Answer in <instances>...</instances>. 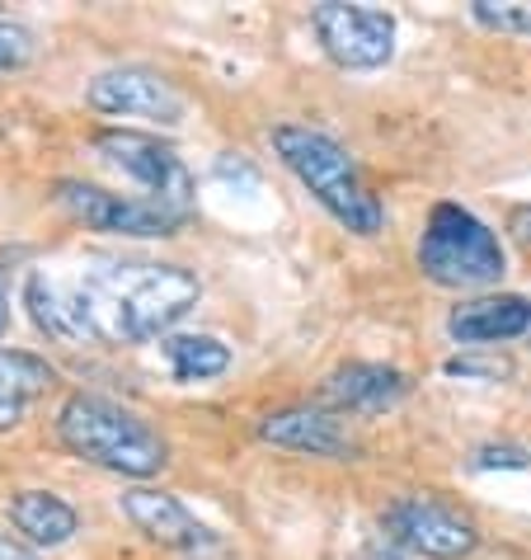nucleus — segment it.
<instances>
[{"label": "nucleus", "mask_w": 531, "mask_h": 560, "mask_svg": "<svg viewBox=\"0 0 531 560\" xmlns=\"http://www.w3.org/2000/svg\"><path fill=\"white\" fill-rule=\"evenodd\" d=\"M202 298L198 273L179 264H90L81 278L57 283L48 273H28L24 306L48 339L75 345H151L189 316Z\"/></svg>", "instance_id": "obj_1"}, {"label": "nucleus", "mask_w": 531, "mask_h": 560, "mask_svg": "<svg viewBox=\"0 0 531 560\" xmlns=\"http://www.w3.org/2000/svg\"><path fill=\"white\" fill-rule=\"evenodd\" d=\"M57 443L71 457H81L99 471L128 476V480H151L169 466V443L161 429L146 424L137 410L118 406L95 392H75L61 400L57 410Z\"/></svg>", "instance_id": "obj_2"}, {"label": "nucleus", "mask_w": 531, "mask_h": 560, "mask_svg": "<svg viewBox=\"0 0 531 560\" xmlns=\"http://www.w3.org/2000/svg\"><path fill=\"white\" fill-rule=\"evenodd\" d=\"M273 151L296 175V184H302L343 231H353V236H377L386 226L381 198L371 194V184L363 179V170H357L349 147H339L330 132L302 128V122H278Z\"/></svg>", "instance_id": "obj_3"}, {"label": "nucleus", "mask_w": 531, "mask_h": 560, "mask_svg": "<svg viewBox=\"0 0 531 560\" xmlns=\"http://www.w3.org/2000/svg\"><path fill=\"white\" fill-rule=\"evenodd\" d=\"M418 273L451 292L494 288L508 273V255L494 226H484L471 208L442 198L428 208V222L418 231Z\"/></svg>", "instance_id": "obj_4"}, {"label": "nucleus", "mask_w": 531, "mask_h": 560, "mask_svg": "<svg viewBox=\"0 0 531 560\" xmlns=\"http://www.w3.org/2000/svg\"><path fill=\"white\" fill-rule=\"evenodd\" d=\"M90 147H95L114 170H122L128 179L142 184L155 208H165V212H175L189 222L193 194H198L193 170L184 165V155L169 142H161V137H151V132H132V128H108V132H95Z\"/></svg>", "instance_id": "obj_5"}, {"label": "nucleus", "mask_w": 531, "mask_h": 560, "mask_svg": "<svg viewBox=\"0 0 531 560\" xmlns=\"http://www.w3.org/2000/svg\"><path fill=\"white\" fill-rule=\"evenodd\" d=\"M381 537L428 560H461L480 547V527L437 494H400L381 513Z\"/></svg>", "instance_id": "obj_6"}, {"label": "nucleus", "mask_w": 531, "mask_h": 560, "mask_svg": "<svg viewBox=\"0 0 531 560\" xmlns=\"http://www.w3.org/2000/svg\"><path fill=\"white\" fill-rule=\"evenodd\" d=\"M310 28L320 38V52L343 71H381L396 57V14L377 5H324L310 10Z\"/></svg>", "instance_id": "obj_7"}, {"label": "nucleus", "mask_w": 531, "mask_h": 560, "mask_svg": "<svg viewBox=\"0 0 531 560\" xmlns=\"http://www.w3.org/2000/svg\"><path fill=\"white\" fill-rule=\"evenodd\" d=\"M57 203L67 208L75 222H85L90 231L128 236V241H161V236H175L184 226V217L155 208L151 198H128V194L99 189V184H85V179H61Z\"/></svg>", "instance_id": "obj_8"}, {"label": "nucleus", "mask_w": 531, "mask_h": 560, "mask_svg": "<svg viewBox=\"0 0 531 560\" xmlns=\"http://www.w3.org/2000/svg\"><path fill=\"white\" fill-rule=\"evenodd\" d=\"M85 104L104 118H146L161 128L184 122V95L151 67H108L85 85Z\"/></svg>", "instance_id": "obj_9"}, {"label": "nucleus", "mask_w": 531, "mask_h": 560, "mask_svg": "<svg viewBox=\"0 0 531 560\" xmlns=\"http://www.w3.org/2000/svg\"><path fill=\"white\" fill-rule=\"evenodd\" d=\"M118 509H122V518H128L137 533L151 537V541H161V547H175V551H189V556L216 547L212 527L198 523L189 513V504L175 500V494H165V490L132 486V490L118 494Z\"/></svg>", "instance_id": "obj_10"}, {"label": "nucleus", "mask_w": 531, "mask_h": 560, "mask_svg": "<svg viewBox=\"0 0 531 560\" xmlns=\"http://www.w3.org/2000/svg\"><path fill=\"white\" fill-rule=\"evenodd\" d=\"M410 396V377L390 363H343L320 382V406L330 415H386Z\"/></svg>", "instance_id": "obj_11"}, {"label": "nucleus", "mask_w": 531, "mask_h": 560, "mask_svg": "<svg viewBox=\"0 0 531 560\" xmlns=\"http://www.w3.org/2000/svg\"><path fill=\"white\" fill-rule=\"evenodd\" d=\"M447 335L465 349H489V345H508V339L531 335V302L518 292H480L451 306L447 316Z\"/></svg>", "instance_id": "obj_12"}, {"label": "nucleus", "mask_w": 531, "mask_h": 560, "mask_svg": "<svg viewBox=\"0 0 531 560\" xmlns=\"http://www.w3.org/2000/svg\"><path fill=\"white\" fill-rule=\"evenodd\" d=\"M259 439L273 447H287V453L302 457H353L357 443L353 433L339 424V415H330L324 406H287L259 419Z\"/></svg>", "instance_id": "obj_13"}, {"label": "nucleus", "mask_w": 531, "mask_h": 560, "mask_svg": "<svg viewBox=\"0 0 531 560\" xmlns=\"http://www.w3.org/2000/svg\"><path fill=\"white\" fill-rule=\"evenodd\" d=\"M57 386V368L28 349H0V433L20 429L28 410Z\"/></svg>", "instance_id": "obj_14"}, {"label": "nucleus", "mask_w": 531, "mask_h": 560, "mask_svg": "<svg viewBox=\"0 0 531 560\" xmlns=\"http://www.w3.org/2000/svg\"><path fill=\"white\" fill-rule=\"evenodd\" d=\"M10 527L20 533L28 547H67V541L81 533V513H75L61 494L52 490H20V494H10Z\"/></svg>", "instance_id": "obj_15"}, {"label": "nucleus", "mask_w": 531, "mask_h": 560, "mask_svg": "<svg viewBox=\"0 0 531 560\" xmlns=\"http://www.w3.org/2000/svg\"><path fill=\"white\" fill-rule=\"evenodd\" d=\"M165 363L175 372V382L198 386V382H216L222 372H231V349L216 335H169Z\"/></svg>", "instance_id": "obj_16"}, {"label": "nucleus", "mask_w": 531, "mask_h": 560, "mask_svg": "<svg viewBox=\"0 0 531 560\" xmlns=\"http://www.w3.org/2000/svg\"><path fill=\"white\" fill-rule=\"evenodd\" d=\"M471 20L489 34H508V38H531V0H475Z\"/></svg>", "instance_id": "obj_17"}, {"label": "nucleus", "mask_w": 531, "mask_h": 560, "mask_svg": "<svg viewBox=\"0 0 531 560\" xmlns=\"http://www.w3.org/2000/svg\"><path fill=\"white\" fill-rule=\"evenodd\" d=\"M442 372H447V377H461V382H512V363H508V358L484 353V349L447 358Z\"/></svg>", "instance_id": "obj_18"}, {"label": "nucleus", "mask_w": 531, "mask_h": 560, "mask_svg": "<svg viewBox=\"0 0 531 560\" xmlns=\"http://www.w3.org/2000/svg\"><path fill=\"white\" fill-rule=\"evenodd\" d=\"M34 61V34L14 20H0V71H20Z\"/></svg>", "instance_id": "obj_19"}, {"label": "nucleus", "mask_w": 531, "mask_h": 560, "mask_svg": "<svg viewBox=\"0 0 531 560\" xmlns=\"http://www.w3.org/2000/svg\"><path fill=\"white\" fill-rule=\"evenodd\" d=\"M475 471H494V466H504V471H527L531 466V453L518 443H484L475 447V457H471Z\"/></svg>", "instance_id": "obj_20"}, {"label": "nucleus", "mask_w": 531, "mask_h": 560, "mask_svg": "<svg viewBox=\"0 0 531 560\" xmlns=\"http://www.w3.org/2000/svg\"><path fill=\"white\" fill-rule=\"evenodd\" d=\"M504 231L512 236V245L531 259V203H518V208H508V222H504Z\"/></svg>", "instance_id": "obj_21"}, {"label": "nucleus", "mask_w": 531, "mask_h": 560, "mask_svg": "<svg viewBox=\"0 0 531 560\" xmlns=\"http://www.w3.org/2000/svg\"><path fill=\"white\" fill-rule=\"evenodd\" d=\"M0 560H38V551L28 547V541H20V537L0 533Z\"/></svg>", "instance_id": "obj_22"}, {"label": "nucleus", "mask_w": 531, "mask_h": 560, "mask_svg": "<svg viewBox=\"0 0 531 560\" xmlns=\"http://www.w3.org/2000/svg\"><path fill=\"white\" fill-rule=\"evenodd\" d=\"M5 325H10V269L0 259V335H5Z\"/></svg>", "instance_id": "obj_23"}]
</instances>
